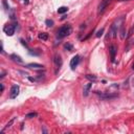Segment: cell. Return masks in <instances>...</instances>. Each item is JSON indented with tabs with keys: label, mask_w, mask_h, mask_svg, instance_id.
<instances>
[{
	"label": "cell",
	"mask_w": 134,
	"mask_h": 134,
	"mask_svg": "<svg viewBox=\"0 0 134 134\" xmlns=\"http://www.w3.org/2000/svg\"><path fill=\"white\" fill-rule=\"evenodd\" d=\"M64 48H65V49H67V50H69V51H71V50H72V48H73V46L71 45L70 43H66L65 45H64Z\"/></svg>",
	"instance_id": "15"
},
{
	"label": "cell",
	"mask_w": 134,
	"mask_h": 134,
	"mask_svg": "<svg viewBox=\"0 0 134 134\" xmlns=\"http://www.w3.org/2000/svg\"><path fill=\"white\" fill-rule=\"evenodd\" d=\"M45 23H46V25H47L48 27H52V26H53V21H52V20L47 19V20L45 21Z\"/></svg>",
	"instance_id": "16"
},
{
	"label": "cell",
	"mask_w": 134,
	"mask_h": 134,
	"mask_svg": "<svg viewBox=\"0 0 134 134\" xmlns=\"http://www.w3.org/2000/svg\"><path fill=\"white\" fill-rule=\"evenodd\" d=\"M116 51H117V48H116V46L115 45H111L110 46V48H109V52H110V59H111V61L112 62H114V60H115V54H116Z\"/></svg>",
	"instance_id": "7"
},
{
	"label": "cell",
	"mask_w": 134,
	"mask_h": 134,
	"mask_svg": "<svg viewBox=\"0 0 134 134\" xmlns=\"http://www.w3.org/2000/svg\"><path fill=\"white\" fill-rule=\"evenodd\" d=\"M1 85V92H3V90H4V86H3V84H0Z\"/></svg>",
	"instance_id": "20"
},
{
	"label": "cell",
	"mask_w": 134,
	"mask_h": 134,
	"mask_svg": "<svg viewBox=\"0 0 134 134\" xmlns=\"http://www.w3.org/2000/svg\"><path fill=\"white\" fill-rule=\"evenodd\" d=\"M27 67L28 68H31V69H42L44 66L41 64H38V63H30L27 65Z\"/></svg>",
	"instance_id": "9"
},
{
	"label": "cell",
	"mask_w": 134,
	"mask_h": 134,
	"mask_svg": "<svg viewBox=\"0 0 134 134\" xmlns=\"http://www.w3.org/2000/svg\"><path fill=\"white\" fill-rule=\"evenodd\" d=\"M71 31H72L71 26H70L69 24H66V25H63L62 27H60V28L58 29L57 36H58V38L62 39V38H64V37L69 36L70 34H71Z\"/></svg>",
	"instance_id": "1"
},
{
	"label": "cell",
	"mask_w": 134,
	"mask_h": 134,
	"mask_svg": "<svg viewBox=\"0 0 134 134\" xmlns=\"http://www.w3.org/2000/svg\"><path fill=\"white\" fill-rule=\"evenodd\" d=\"M53 63H54V67H55V73H58V71L60 70L61 68V66L63 64V61H62V58H61V55L60 54H54V57H53Z\"/></svg>",
	"instance_id": "3"
},
{
	"label": "cell",
	"mask_w": 134,
	"mask_h": 134,
	"mask_svg": "<svg viewBox=\"0 0 134 134\" xmlns=\"http://www.w3.org/2000/svg\"><path fill=\"white\" fill-rule=\"evenodd\" d=\"M132 82H133V86H134V79H133V81H132Z\"/></svg>",
	"instance_id": "24"
},
{
	"label": "cell",
	"mask_w": 134,
	"mask_h": 134,
	"mask_svg": "<svg viewBox=\"0 0 134 134\" xmlns=\"http://www.w3.org/2000/svg\"><path fill=\"white\" fill-rule=\"evenodd\" d=\"M67 10H68V7L67 6H61V7L58 8V13L59 14H65Z\"/></svg>",
	"instance_id": "14"
},
{
	"label": "cell",
	"mask_w": 134,
	"mask_h": 134,
	"mask_svg": "<svg viewBox=\"0 0 134 134\" xmlns=\"http://www.w3.org/2000/svg\"><path fill=\"white\" fill-rule=\"evenodd\" d=\"M36 116H38V114L36 112H30L26 115V117H28V118H32V117H36Z\"/></svg>",
	"instance_id": "17"
},
{
	"label": "cell",
	"mask_w": 134,
	"mask_h": 134,
	"mask_svg": "<svg viewBox=\"0 0 134 134\" xmlns=\"http://www.w3.org/2000/svg\"><path fill=\"white\" fill-rule=\"evenodd\" d=\"M10 59H12L13 61H15V62H18V63H22L23 61H22V59L19 57V55H17V54H12L10 55Z\"/></svg>",
	"instance_id": "12"
},
{
	"label": "cell",
	"mask_w": 134,
	"mask_h": 134,
	"mask_svg": "<svg viewBox=\"0 0 134 134\" xmlns=\"http://www.w3.org/2000/svg\"><path fill=\"white\" fill-rule=\"evenodd\" d=\"M15 119H16V117H13L12 119H10V120H9V121L7 122V124L5 125V127L3 128V130L1 131V133H3V131H4V130H6V129H8V128H10V127H12V125L14 124V121H15Z\"/></svg>",
	"instance_id": "11"
},
{
	"label": "cell",
	"mask_w": 134,
	"mask_h": 134,
	"mask_svg": "<svg viewBox=\"0 0 134 134\" xmlns=\"http://www.w3.org/2000/svg\"><path fill=\"white\" fill-rule=\"evenodd\" d=\"M19 91H20V88H19V86H18V85H13V86H12V88H10L9 97L12 98V99L16 98V97L18 96V94H19Z\"/></svg>",
	"instance_id": "5"
},
{
	"label": "cell",
	"mask_w": 134,
	"mask_h": 134,
	"mask_svg": "<svg viewBox=\"0 0 134 134\" xmlns=\"http://www.w3.org/2000/svg\"><path fill=\"white\" fill-rule=\"evenodd\" d=\"M24 3H25V4H28V0H24Z\"/></svg>",
	"instance_id": "21"
},
{
	"label": "cell",
	"mask_w": 134,
	"mask_h": 134,
	"mask_svg": "<svg viewBox=\"0 0 134 134\" xmlns=\"http://www.w3.org/2000/svg\"><path fill=\"white\" fill-rule=\"evenodd\" d=\"M80 55L79 54H75L74 57L70 60V67H71V69H75V67L79 65V63H80Z\"/></svg>",
	"instance_id": "6"
},
{
	"label": "cell",
	"mask_w": 134,
	"mask_h": 134,
	"mask_svg": "<svg viewBox=\"0 0 134 134\" xmlns=\"http://www.w3.org/2000/svg\"><path fill=\"white\" fill-rule=\"evenodd\" d=\"M20 41H21V42H22V44H23V45H24V46H25V47H27V44H26V43H25V42H24V41H23V40H22V39H21V40H20Z\"/></svg>",
	"instance_id": "19"
},
{
	"label": "cell",
	"mask_w": 134,
	"mask_h": 134,
	"mask_svg": "<svg viewBox=\"0 0 134 134\" xmlns=\"http://www.w3.org/2000/svg\"><path fill=\"white\" fill-rule=\"evenodd\" d=\"M103 32H104V28H100L99 30H97V32H96V37H97V38H99L100 36L103 35Z\"/></svg>",
	"instance_id": "18"
},
{
	"label": "cell",
	"mask_w": 134,
	"mask_h": 134,
	"mask_svg": "<svg viewBox=\"0 0 134 134\" xmlns=\"http://www.w3.org/2000/svg\"><path fill=\"white\" fill-rule=\"evenodd\" d=\"M117 1H129V0H117Z\"/></svg>",
	"instance_id": "22"
},
{
	"label": "cell",
	"mask_w": 134,
	"mask_h": 134,
	"mask_svg": "<svg viewBox=\"0 0 134 134\" xmlns=\"http://www.w3.org/2000/svg\"><path fill=\"white\" fill-rule=\"evenodd\" d=\"M132 69L134 70V63H133V65H132Z\"/></svg>",
	"instance_id": "23"
},
{
	"label": "cell",
	"mask_w": 134,
	"mask_h": 134,
	"mask_svg": "<svg viewBox=\"0 0 134 134\" xmlns=\"http://www.w3.org/2000/svg\"><path fill=\"white\" fill-rule=\"evenodd\" d=\"M111 2H112V0H102L97 6V14H102Z\"/></svg>",
	"instance_id": "2"
},
{
	"label": "cell",
	"mask_w": 134,
	"mask_h": 134,
	"mask_svg": "<svg viewBox=\"0 0 134 134\" xmlns=\"http://www.w3.org/2000/svg\"><path fill=\"white\" fill-rule=\"evenodd\" d=\"M38 37H39V39H41L43 41H46L48 39V34L47 32H39Z\"/></svg>",
	"instance_id": "10"
},
{
	"label": "cell",
	"mask_w": 134,
	"mask_h": 134,
	"mask_svg": "<svg viewBox=\"0 0 134 134\" xmlns=\"http://www.w3.org/2000/svg\"><path fill=\"white\" fill-rule=\"evenodd\" d=\"M91 86H92V82L90 83H88L84 86V90H83V94L84 96H87L89 94V92H90V89H91Z\"/></svg>",
	"instance_id": "8"
},
{
	"label": "cell",
	"mask_w": 134,
	"mask_h": 134,
	"mask_svg": "<svg viewBox=\"0 0 134 134\" xmlns=\"http://www.w3.org/2000/svg\"><path fill=\"white\" fill-rule=\"evenodd\" d=\"M86 79L89 80L90 82H96V80H97L96 76L93 75V74H87V75H86Z\"/></svg>",
	"instance_id": "13"
},
{
	"label": "cell",
	"mask_w": 134,
	"mask_h": 134,
	"mask_svg": "<svg viewBox=\"0 0 134 134\" xmlns=\"http://www.w3.org/2000/svg\"><path fill=\"white\" fill-rule=\"evenodd\" d=\"M15 29H16V26L15 25H13V24H7V25H5L4 27H3V30H4V32L6 34L7 36H13L14 34H15Z\"/></svg>",
	"instance_id": "4"
}]
</instances>
